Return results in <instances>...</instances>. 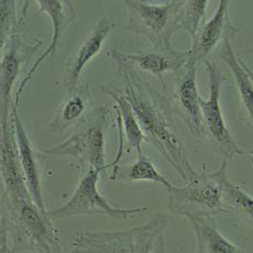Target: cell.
<instances>
[{
	"instance_id": "6da1fadb",
	"label": "cell",
	"mask_w": 253,
	"mask_h": 253,
	"mask_svg": "<svg viewBox=\"0 0 253 253\" xmlns=\"http://www.w3.org/2000/svg\"><path fill=\"white\" fill-rule=\"evenodd\" d=\"M122 81L119 88L130 104L146 142L173 167L186 182L196 171L187 156L172 118L170 101L144 80L121 53H113Z\"/></svg>"
},
{
	"instance_id": "7a4b0ae2",
	"label": "cell",
	"mask_w": 253,
	"mask_h": 253,
	"mask_svg": "<svg viewBox=\"0 0 253 253\" xmlns=\"http://www.w3.org/2000/svg\"><path fill=\"white\" fill-rule=\"evenodd\" d=\"M227 160L223 159L217 170L209 172L203 168L187 184L174 186L168 191L167 208L170 213L185 217L213 216L225 213L221 199V179L227 170Z\"/></svg>"
},
{
	"instance_id": "3957f363",
	"label": "cell",
	"mask_w": 253,
	"mask_h": 253,
	"mask_svg": "<svg viewBox=\"0 0 253 253\" xmlns=\"http://www.w3.org/2000/svg\"><path fill=\"white\" fill-rule=\"evenodd\" d=\"M126 29L146 38L153 47L171 46V38L179 29L183 1L126 0Z\"/></svg>"
},
{
	"instance_id": "277c9868",
	"label": "cell",
	"mask_w": 253,
	"mask_h": 253,
	"mask_svg": "<svg viewBox=\"0 0 253 253\" xmlns=\"http://www.w3.org/2000/svg\"><path fill=\"white\" fill-rule=\"evenodd\" d=\"M205 64L209 76V96L207 99L200 98L205 137L223 159L246 154L247 153L237 145L228 128L220 106L221 85L228 79L216 63L205 61Z\"/></svg>"
},
{
	"instance_id": "5b68a950",
	"label": "cell",
	"mask_w": 253,
	"mask_h": 253,
	"mask_svg": "<svg viewBox=\"0 0 253 253\" xmlns=\"http://www.w3.org/2000/svg\"><path fill=\"white\" fill-rule=\"evenodd\" d=\"M168 216L158 212L143 225L108 235L110 253H166L165 234Z\"/></svg>"
},
{
	"instance_id": "8992f818",
	"label": "cell",
	"mask_w": 253,
	"mask_h": 253,
	"mask_svg": "<svg viewBox=\"0 0 253 253\" xmlns=\"http://www.w3.org/2000/svg\"><path fill=\"white\" fill-rule=\"evenodd\" d=\"M230 1L221 0L211 19L201 27L189 49L188 63L198 65L210 55L217 44L225 39L232 41L241 30V26L233 24L229 15Z\"/></svg>"
},
{
	"instance_id": "52a82bcc",
	"label": "cell",
	"mask_w": 253,
	"mask_h": 253,
	"mask_svg": "<svg viewBox=\"0 0 253 253\" xmlns=\"http://www.w3.org/2000/svg\"><path fill=\"white\" fill-rule=\"evenodd\" d=\"M196 67L194 63H187L169 101L173 113L184 121L189 132L194 136L202 137H205V131L196 83Z\"/></svg>"
},
{
	"instance_id": "ba28073f",
	"label": "cell",
	"mask_w": 253,
	"mask_h": 253,
	"mask_svg": "<svg viewBox=\"0 0 253 253\" xmlns=\"http://www.w3.org/2000/svg\"><path fill=\"white\" fill-rule=\"evenodd\" d=\"M22 22L13 35L7 48L0 60V111H8L12 107V92L20 71L26 65L42 42L27 44L20 37Z\"/></svg>"
},
{
	"instance_id": "9c48e42d",
	"label": "cell",
	"mask_w": 253,
	"mask_h": 253,
	"mask_svg": "<svg viewBox=\"0 0 253 253\" xmlns=\"http://www.w3.org/2000/svg\"><path fill=\"white\" fill-rule=\"evenodd\" d=\"M40 12L45 13L49 17L52 25V36L50 44L45 49L43 53L38 58L33 66L27 72L20 82L16 91L14 103L19 105L22 92L31 80L32 76L47 56L53 55L58 48L61 38L64 35L68 27L76 17V10L72 2L67 1H36Z\"/></svg>"
},
{
	"instance_id": "30bf717a",
	"label": "cell",
	"mask_w": 253,
	"mask_h": 253,
	"mask_svg": "<svg viewBox=\"0 0 253 253\" xmlns=\"http://www.w3.org/2000/svg\"><path fill=\"white\" fill-rule=\"evenodd\" d=\"M124 59L137 65L142 71L151 74L164 83V76L169 72L180 71L186 66L190 58L189 49L178 50L172 46L151 47L132 54L121 53Z\"/></svg>"
},
{
	"instance_id": "8fae6325",
	"label": "cell",
	"mask_w": 253,
	"mask_h": 253,
	"mask_svg": "<svg viewBox=\"0 0 253 253\" xmlns=\"http://www.w3.org/2000/svg\"><path fill=\"white\" fill-rule=\"evenodd\" d=\"M116 27L114 20L103 18L99 19L93 31L79 47L77 53L68 62L63 74V85L68 91L78 86L83 70L101 51L104 42L111 32Z\"/></svg>"
},
{
	"instance_id": "7c38bea8",
	"label": "cell",
	"mask_w": 253,
	"mask_h": 253,
	"mask_svg": "<svg viewBox=\"0 0 253 253\" xmlns=\"http://www.w3.org/2000/svg\"><path fill=\"white\" fill-rule=\"evenodd\" d=\"M97 172H90L83 180L76 195L63 209L58 210L55 214L65 215L71 213H84L88 210L98 207L103 213L114 217L126 218L130 215H142L148 211V208L137 207L134 209H119L112 207L101 197L95 187Z\"/></svg>"
},
{
	"instance_id": "4fadbf2b",
	"label": "cell",
	"mask_w": 253,
	"mask_h": 253,
	"mask_svg": "<svg viewBox=\"0 0 253 253\" xmlns=\"http://www.w3.org/2000/svg\"><path fill=\"white\" fill-rule=\"evenodd\" d=\"M194 236V253H247L221 233L213 216L189 217Z\"/></svg>"
},
{
	"instance_id": "5bb4252c",
	"label": "cell",
	"mask_w": 253,
	"mask_h": 253,
	"mask_svg": "<svg viewBox=\"0 0 253 253\" xmlns=\"http://www.w3.org/2000/svg\"><path fill=\"white\" fill-rule=\"evenodd\" d=\"M220 57L230 69L240 95L242 102L251 121H253V74L245 63L237 57L232 46L231 41L222 42Z\"/></svg>"
},
{
	"instance_id": "9a60e30c",
	"label": "cell",
	"mask_w": 253,
	"mask_h": 253,
	"mask_svg": "<svg viewBox=\"0 0 253 253\" xmlns=\"http://www.w3.org/2000/svg\"><path fill=\"white\" fill-rule=\"evenodd\" d=\"M103 87V91L110 95L116 101V112L121 121L122 130L126 135L128 150L134 149L137 156L142 154V143L146 142V137L140 127L130 104L126 101L119 87L112 83L105 85Z\"/></svg>"
},
{
	"instance_id": "2e32d148",
	"label": "cell",
	"mask_w": 253,
	"mask_h": 253,
	"mask_svg": "<svg viewBox=\"0 0 253 253\" xmlns=\"http://www.w3.org/2000/svg\"><path fill=\"white\" fill-rule=\"evenodd\" d=\"M69 94L58 108L52 123L54 128H64L78 121L91 105L89 87L84 84L69 91Z\"/></svg>"
},
{
	"instance_id": "e0dca14e",
	"label": "cell",
	"mask_w": 253,
	"mask_h": 253,
	"mask_svg": "<svg viewBox=\"0 0 253 253\" xmlns=\"http://www.w3.org/2000/svg\"><path fill=\"white\" fill-rule=\"evenodd\" d=\"M221 191L223 208L225 213L232 212L252 220L253 198L239 185L229 179L227 170L223 172L221 177Z\"/></svg>"
},
{
	"instance_id": "ac0fdd59",
	"label": "cell",
	"mask_w": 253,
	"mask_h": 253,
	"mask_svg": "<svg viewBox=\"0 0 253 253\" xmlns=\"http://www.w3.org/2000/svg\"><path fill=\"white\" fill-rule=\"evenodd\" d=\"M123 178L130 182L148 181L162 185L167 190L173 186V185L157 170L144 153L138 156L136 161L124 169Z\"/></svg>"
},
{
	"instance_id": "d6986e66",
	"label": "cell",
	"mask_w": 253,
	"mask_h": 253,
	"mask_svg": "<svg viewBox=\"0 0 253 253\" xmlns=\"http://www.w3.org/2000/svg\"><path fill=\"white\" fill-rule=\"evenodd\" d=\"M209 1H183L179 14V29L186 31L192 40L206 22Z\"/></svg>"
},
{
	"instance_id": "ffe728a7",
	"label": "cell",
	"mask_w": 253,
	"mask_h": 253,
	"mask_svg": "<svg viewBox=\"0 0 253 253\" xmlns=\"http://www.w3.org/2000/svg\"><path fill=\"white\" fill-rule=\"evenodd\" d=\"M24 11L17 19L16 1L10 0L0 1V60L7 48L13 35L24 19Z\"/></svg>"
},
{
	"instance_id": "44dd1931",
	"label": "cell",
	"mask_w": 253,
	"mask_h": 253,
	"mask_svg": "<svg viewBox=\"0 0 253 253\" xmlns=\"http://www.w3.org/2000/svg\"><path fill=\"white\" fill-rule=\"evenodd\" d=\"M24 220L26 224L34 233L41 234L42 230V223L35 212L31 209L24 210Z\"/></svg>"
}]
</instances>
